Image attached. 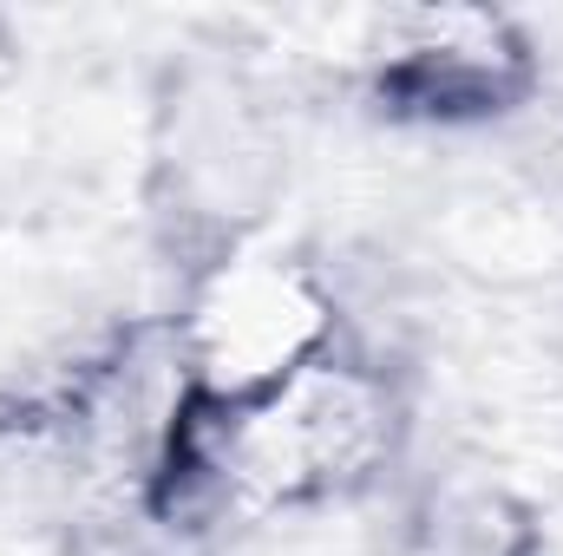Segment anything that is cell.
Returning <instances> with one entry per match:
<instances>
[{
	"label": "cell",
	"mask_w": 563,
	"mask_h": 556,
	"mask_svg": "<svg viewBox=\"0 0 563 556\" xmlns=\"http://www.w3.org/2000/svg\"><path fill=\"white\" fill-rule=\"evenodd\" d=\"M328 347L334 294L308 263L276 249H230L223 263H210L170 327L177 380L210 400L263 393Z\"/></svg>",
	"instance_id": "obj_1"
},
{
	"label": "cell",
	"mask_w": 563,
	"mask_h": 556,
	"mask_svg": "<svg viewBox=\"0 0 563 556\" xmlns=\"http://www.w3.org/2000/svg\"><path fill=\"white\" fill-rule=\"evenodd\" d=\"M531 46L505 13H387L380 92L420 119H492L531 92Z\"/></svg>",
	"instance_id": "obj_2"
}]
</instances>
